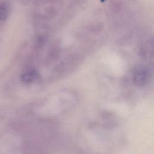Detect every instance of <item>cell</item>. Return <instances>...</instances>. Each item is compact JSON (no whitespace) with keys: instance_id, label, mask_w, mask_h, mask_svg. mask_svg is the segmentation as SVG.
<instances>
[{"instance_id":"3957f363","label":"cell","mask_w":154,"mask_h":154,"mask_svg":"<svg viewBox=\"0 0 154 154\" xmlns=\"http://www.w3.org/2000/svg\"><path fill=\"white\" fill-rule=\"evenodd\" d=\"M7 16V10L4 7H0V20H5Z\"/></svg>"},{"instance_id":"6da1fadb","label":"cell","mask_w":154,"mask_h":154,"mask_svg":"<svg viewBox=\"0 0 154 154\" xmlns=\"http://www.w3.org/2000/svg\"><path fill=\"white\" fill-rule=\"evenodd\" d=\"M148 72L145 69H140L135 75V82L138 85H144L148 80Z\"/></svg>"},{"instance_id":"7a4b0ae2","label":"cell","mask_w":154,"mask_h":154,"mask_svg":"<svg viewBox=\"0 0 154 154\" xmlns=\"http://www.w3.org/2000/svg\"><path fill=\"white\" fill-rule=\"evenodd\" d=\"M34 76H35V73L33 72H29L23 75L22 77V79L25 82H29L34 79Z\"/></svg>"}]
</instances>
